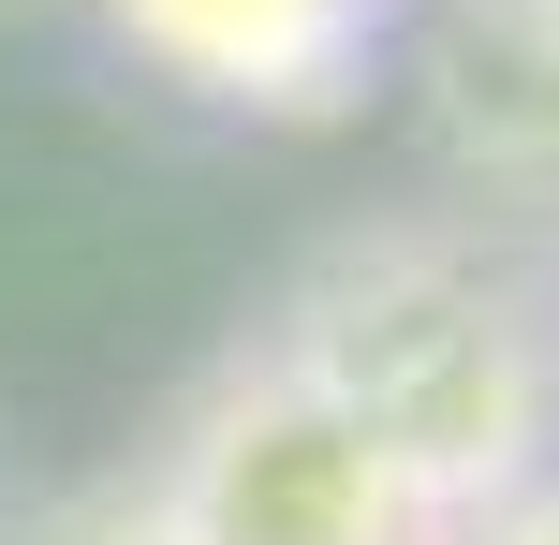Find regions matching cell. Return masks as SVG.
Segmentation results:
<instances>
[{"label": "cell", "instance_id": "obj_4", "mask_svg": "<svg viewBox=\"0 0 559 545\" xmlns=\"http://www.w3.org/2000/svg\"><path fill=\"white\" fill-rule=\"evenodd\" d=\"M0 545H163V517H147V487L133 472H104V487H59V501H29Z\"/></svg>", "mask_w": 559, "mask_h": 545}, {"label": "cell", "instance_id": "obj_5", "mask_svg": "<svg viewBox=\"0 0 559 545\" xmlns=\"http://www.w3.org/2000/svg\"><path fill=\"white\" fill-rule=\"evenodd\" d=\"M456 545H559V472H545V487H515V501H486Z\"/></svg>", "mask_w": 559, "mask_h": 545}, {"label": "cell", "instance_id": "obj_2", "mask_svg": "<svg viewBox=\"0 0 559 545\" xmlns=\"http://www.w3.org/2000/svg\"><path fill=\"white\" fill-rule=\"evenodd\" d=\"M133 487H147V517H163V545H456L397 487L383 442H368L324 383H295L265 340H236L222 369L177 399L163 458H147Z\"/></svg>", "mask_w": 559, "mask_h": 545}, {"label": "cell", "instance_id": "obj_6", "mask_svg": "<svg viewBox=\"0 0 559 545\" xmlns=\"http://www.w3.org/2000/svg\"><path fill=\"white\" fill-rule=\"evenodd\" d=\"M515 15H531V29H545V45H559V0H515Z\"/></svg>", "mask_w": 559, "mask_h": 545}, {"label": "cell", "instance_id": "obj_1", "mask_svg": "<svg viewBox=\"0 0 559 545\" xmlns=\"http://www.w3.org/2000/svg\"><path fill=\"white\" fill-rule=\"evenodd\" d=\"M295 383H324L368 442L397 458V487L442 531H472L486 501L545 487L559 442V324L531 310V281L427 222L338 236L295 265V295L251 324Z\"/></svg>", "mask_w": 559, "mask_h": 545}, {"label": "cell", "instance_id": "obj_3", "mask_svg": "<svg viewBox=\"0 0 559 545\" xmlns=\"http://www.w3.org/2000/svg\"><path fill=\"white\" fill-rule=\"evenodd\" d=\"M177 88L251 118H338L368 88V45H383L397 0H104Z\"/></svg>", "mask_w": 559, "mask_h": 545}]
</instances>
